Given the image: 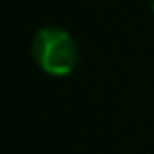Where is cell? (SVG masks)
Segmentation results:
<instances>
[{
	"label": "cell",
	"mask_w": 154,
	"mask_h": 154,
	"mask_svg": "<svg viewBox=\"0 0 154 154\" xmlns=\"http://www.w3.org/2000/svg\"><path fill=\"white\" fill-rule=\"evenodd\" d=\"M32 53L38 68L49 76H68L78 61V49L72 34L55 26L42 28L34 36Z\"/></svg>",
	"instance_id": "1"
},
{
	"label": "cell",
	"mask_w": 154,
	"mask_h": 154,
	"mask_svg": "<svg viewBox=\"0 0 154 154\" xmlns=\"http://www.w3.org/2000/svg\"><path fill=\"white\" fill-rule=\"evenodd\" d=\"M152 9H154V2H152Z\"/></svg>",
	"instance_id": "2"
}]
</instances>
